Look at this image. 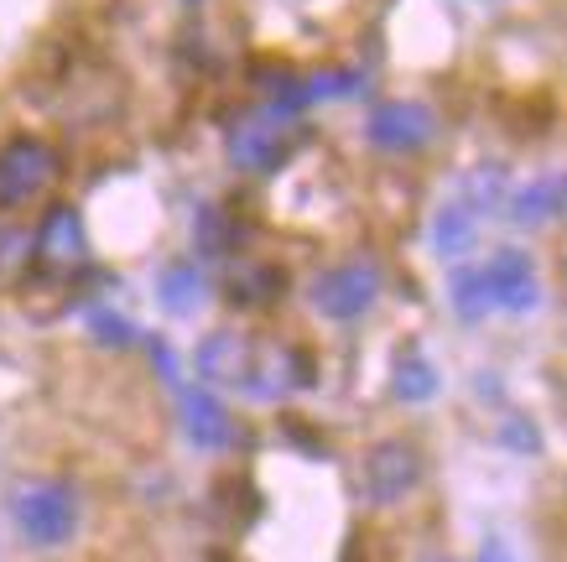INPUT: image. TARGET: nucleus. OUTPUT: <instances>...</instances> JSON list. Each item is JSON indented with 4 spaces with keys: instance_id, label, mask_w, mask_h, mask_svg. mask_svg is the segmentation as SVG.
Instances as JSON below:
<instances>
[{
    "instance_id": "nucleus-10",
    "label": "nucleus",
    "mask_w": 567,
    "mask_h": 562,
    "mask_svg": "<svg viewBox=\"0 0 567 562\" xmlns=\"http://www.w3.org/2000/svg\"><path fill=\"white\" fill-rule=\"evenodd\" d=\"M37 256L48 260V266H73V260L84 256V224H79L73 208H52L48 219H42Z\"/></svg>"
},
{
    "instance_id": "nucleus-3",
    "label": "nucleus",
    "mask_w": 567,
    "mask_h": 562,
    "mask_svg": "<svg viewBox=\"0 0 567 562\" xmlns=\"http://www.w3.org/2000/svg\"><path fill=\"white\" fill-rule=\"evenodd\" d=\"M422 484V453L406 438H385L360 459V494L370 505H401Z\"/></svg>"
},
{
    "instance_id": "nucleus-9",
    "label": "nucleus",
    "mask_w": 567,
    "mask_h": 562,
    "mask_svg": "<svg viewBox=\"0 0 567 562\" xmlns=\"http://www.w3.org/2000/svg\"><path fill=\"white\" fill-rule=\"evenodd\" d=\"M183 432H188L193 448H224L235 438L224 401L214 391H204V386H188V391H183Z\"/></svg>"
},
{
    "instance_id": "nucleus-7",
    "label": "nucleus",
    "mask_w": 567,
    "mask_h": 562,
    "mask_svg": "<svg viewBox=\"0 0 567 562\" xmlns=\"http://www.w3.org/2000/svg\"><path fill=\"white\" fill-rule=\"evenodd\" d=\"M292 152V141L281 136V120L276 115H256V120H240L229 131V162L245 172H276Z\"/></svg>"
},
{
    "instance_id": "nucleus-8",
    "label": "nucleus",
    "mask_w": 567,
    "mask_h": 562,
    "mask_svg": "<svg viewBox=\"0 0 567 562\" xmlns=\"http://www.w3.org/2000/svg\"><path fill=\"white\" fill-rule=\"evenodd\" d=\"M198 375L214 380V386L250 391V375H256V344L240 339V334H208V339L198 344Z\"/></svg>"
},
{
    "instance_id": "nucleus-17",
    "label": "nucleus",
    "mask_w": 567,
    "mask_h": 562,
    "mask_svg": "<svg viewBox=\"0 0 567 562\" xmlns=\"http://www.w3.org/2000/svg\"><path fill=\"white\" fill-rule=\"evenodd\" d=\"M505 443H511V448H526V453H536V448H542V438L532 432V422L511 417V422H505Z\"/></svg>"
},
{
    "instance_id": "nucleus-11",
    "label": "nucleus",
    "mask_w": 567,
    "mask_h": 562,
    "mask_svg": "<svg viewBox=\"0 0 567 562\" xmlns=\"http://www.w3.org/2000/svg\"><path fill=\"white\" fill-rule=\"evenodd\" d=\"M557 208H563V177H557V172H547V177L526 183L516 198H511V219L526 224V229H536V224L557 219Z\"/></svg>"
},
{
    "instance_id": "nucleus-2",
    "label": "nucleus",
    "mask_w": 567,
    "mask_h": 562,
    "mask_svg": "<svg viewBox=\"0 0 567 562\" xmlns=\"http://www.w3.org/2000/svg\"><path fill=\"white\" fill-rule=\"evenodd\" d=\"M380 297V266L375 260H339V266H328V272L312 276L308 287V303L312 313H323L333 324H354L364 318Z\"/></svg>"
},
{
    "instance_id": "nucleus-16",
    "label": "nucleus",
    "mask_w": 567,
    "mask_h": 562,
    "mask_svg": "<svg viewBox=\"0 0 567 562\" xmlns=\"http://www.w3.org/2000/svg\"><path fill=\"white\" fill-rule=\"evenodd\" d=\"M499 193H505V183H499L495 167H489V172H474V177H468V187H464V208H468V214H484V208L499 204Z\"/></svg>"
},
{
    "instance_id": "nucleus-6",
    "label": "nucleus",
    "mask_w": 567,
    "mask_h": 562,
    "mask_svg": "<svg viewBox=\"0 0 567 562\" xmlns=\"http://www.w3.org/2000/svg\"><path fill=\"white\" fill-rule=\"evenodd\" d=\"M484 287H489V303L505 307V313H532L536 307V266L526 251H495V260H484Z\"/></svg>"
},
{
    "instance_id": "nucleus-13",
    "label": "nucleus",
    "mask_w": 567,
    "mask_h": 562,
    "mask_svg": "<svg viewBox=\"0 0 567 562\" xmlns=\"http://www.w3.org/2000/svg\"><path fill=\"white\" fill-rule=\"evenodd\" d=\"M391 391L401 396V401H432V391H437V370H432L416 349H406L391 370Z\"/></svg>"
},
{
    "instance_id": "nucleus-15",
    "label": "nucleus",
    "mask_w": 567,
    "mask_h": 562,
    "mask_svg": "<svg viewBox=\"0 0 567 562\" xmlns=\"http://www.w3.org/2000/svg\"><path fill=\"white\" fill-rule=\"evenodd\" d=\"M489 287H484V272L480 266H468V272L453 276V313L464 318V324H474V318H484L489 313Z\"/></svg>"
},
{
    "instance_id": "nucleus-12",
    "label": "nucleus",
    "mask_w": 567,
    "mask_h": 562,
    "mask_svg": "<svg viewBox=\"0 0 567 562\" xmlns=\"http://www.w3.org/2000/svg\"><path fill=\"white\" fill-rule=\"evenodd\" d=\"M156 287H162V303H167V313H193V307L204 303V272H198L193 260H177V266H167Z\"/></svg>"
},
{
    "instance_id": "nucleus-14",
    "label": "nucleus",
    "mask_w": 567,
    "mask_h": 562,
    "mask_svg": "<svg viewBox=\"0 0 567 562\" xmlns=\"http://www.w3.org/2000/svg\"><path fill=\"white\" fill-rule=\"evenodd\" d=\"M474 235H480V219H474L464 204H447L443 214H437V224H432V245H437L443 256H464L468 245H474Z\"/></svg>"
},
{
    "instance_id": "nucleus-4",
    "label": "nucleus",
    "mask_w": 567,
    "mask_h": 562,
    "mask_svg": "<svg viewBox=\"0 0 567 562\" xmlns=\"http://www.w3.org/2000/svg\"><path fill=\"white\" fill-rule=\"evenodd\" d=\"M364 136L375 152H391V156H412V152H427L432 136H437V115H432L422 100H385L370 110L364 120Z\"/></svg>"
},
{
    "instance_id": "nucleus-19",
    "label": "nucleus",
    "mask_w": 567,
    "mask_h": 562,
    "mask_svg": "<svg viewBox=\"0 0 567 562\" xmlns=\"http://www.w3.org/2000/svg\"><path fill=\"white\" fill-rule=\"evenodd\" d=\"M432 562H443V558H432Z\"/></svg>"
},
{
    "instance_id": "nucleus-5",
    "label": "nucleus",
    "mask_w": 567,
    "mask_h": 562,
    "mask_svg": "<svg viewBox=\"0 0 567 562\" xmlns=\"http://www.w3.org/2000/svg\"><path fill=\"white\" fill-rule=\"evenodd\" d=\"M52 177H58V152H52L48 141L17 136L11 146H0V204L6 208L37 198Z\"/></svg>"
},
{
    "instance_id": "nucleus-18",
    "label": "nucleus",
    "mask_w": 567,
    "mask_h": 562,
    "mask_svg": "<svg viewBox=\"0 0 567 562\" xmlns=\"http://www.w3.org/2000/svg\"><path fill=\"white\" fill-rule=\"evenodd\" d=\"M480 562H511V558H505V546H499V542H489V546H484V558Z\"/></svg>"
},
{
    "instance_id": "nucleus-1",
    "label": "nucleus",
    "mask_w": 567,
    "mask_h": 562,
    "mask_svg": "<svg viewBox=\"0 0 567 562\" xmlns=\"http://www.w3.org/2000/svg\"><path fill=\"white\" fill-rule=\"evenodd\" d=\"M11 521L32 546H63L79 531V494L58 479H27L11 494Z\"/></svg>"
}]
</instances>
